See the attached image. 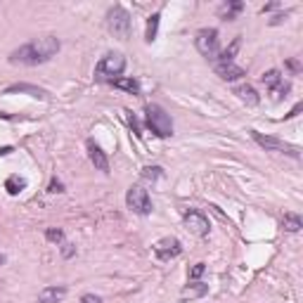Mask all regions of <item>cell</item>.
<instances>
[{
  "label": "cell",
  "instance_id": "obj_1",
  "mask_svg": "<svg viewBox=\"0 0 303 303\" xmlns=\"http://www.w3.org/2000/svg\"><path fill=\"white\" fill-rule=\"evenodd\" d=\"M59 48H62V43H59V38H55V36L36 38L31 43H26L19 50H14L12 55H10V62L26 64V67H38V64L50 62V59L59 52Z\"/></svg>",
  "mask_w": 303,
  "mask_h": 303
},
{
  "label": "cell",
  "instance_id": "obj_2",
  "mask_svg": "<svg viewBox=\"0 0 303 303\" xmlns=\"http://www.w3.org/2000/svg\"><path fill=\"white\" fill-rule=\"evenodd\" d=\"M145 121H147V128L154 133L156 137H171L173 135V121L166 114V109L159 105H147L145 109Z\"/></svg>",
  "mask_w": 303,
  "mask_h": 303
},
{
  "label": "cell",
  "instance_id": "obj_3",
  "mask_svg": "<svg viewBox=\"0 0 303 303\" xmlns=\"http://www.w3.org/2000/svg\"><path fill=\"white\" fill-rule=\"evenodd\" d=\"M124 69H126V57L121 52H109V55H105L99 59L97 69H95V78L109 83L112 78H118L124 74Z\"/></svg>",
  "mask_w": 303,
  "mask_h": 303
},
{
  "label": "cell",
  "instance_id": "obj_4",
  "mask_svg": "<svg viewBox=\"0 0 303 303\" xmlns=\"http://www.w3.org/2000/svg\"><path fill=\"white\" fill-rule=\"evenodd\" d=\"M107 26H109V31L116 38L126 41V38L130 36V14L126 12L121 5L112 7V10L107 12Z\"/></svg>",
  "mask_w": 303,
  "mask_h": 303
},
{
  "label": "cell",
  "instance_id": "obj_5",
  "mask_svg": "<svg viewBox=\"0 0 303 303\" xmlns=\"http://www.w3.org/2000/svg\"><path fill=\"white\" fill-rule=\"evenodd\" d=\"M126 204H128V209L133 211V213H137V216H149L152 213V199H149V192L145 190V187L135 185L130 187L128 194H126Z\"/></svg>",
  "mask_w": 303,
  "mask_h": 303
},
{
  "label": "cell",
  "instance_id": "obj_6",
  "mask_svg": "<svg viewBox=\"0 0 303 303\" xmlns=\"http://www.w3.org/2000/svg\"><path fill=\"white\" fill-rule=\"evenodd\" d=\"M194 43H197L199 52L204 57H211V59H216V55L220 52V36H218L216 29H201L194 38Z\"/></svg>",
  "mask_w": 303,
  "mask_h": 303
},
{
  "label": "cell",
  "instance_id": "obj_7",
  "mask_svg": "<svg viewBox=\"0 0 303 303\" xmlns=\"http://www.w3.org/2000/svg\"><path fill=\"white\" fill-rule=\"evenodd\" d=\"M251 137H254V140H256V143H258L263 149H268V152H285V154L294 156V159H298V156H301V149L294 147V145L282 143V140H277V137L263 135V133H258V130H251Z\"/></svg>",
  "mask_w": 303,
  "mask_h": 303
},
{
  "label": "cell",
  "instance_id": "obj_8",
  "mask_svg": "<svg viewBox=\"0 0 303 303\" xmlns=\"http://www.w3.org/2000/svg\"><path fill=\"white\" fill-rule=\"evenodd\" d=\"M185 228L190 230L192 235H197V237H206L209 235V230H211V223H209V218L201 213V211H187L185 213Z\"/></svg>",
  "mask_w": 303,
  "mask_h": 303
},
{
  "label": "cell",
  "instance_id": "obj_9",
  "mask_svg": "<svg viewBox=\"0 0 303 303\" xmlns=\"http://www.w3.org/2000/svg\"><path fill=\"white\" fill-rule=\"evenodd\" d=\"M180 251H183V244L175 237H164V239H159L154 244V256L159 260H171L175 256H180Z\"/></svg>",
  "mask_w": 303,
  "mask_h": 303
},
{
  "label": "cell",
  "instance_id": "obj_10",
  "mask_svg": "<svg viewBox=\"0 0 303 303\" xmlns=\"http://www.w3.org/2000/svg\"><path fill=\"white\" fill-rule=\"evenodd\" d=\"M88 156H90V161H93V166L97 168V171L109 173V159H107V154L99 149V145H95V140H88Z\"/></svg>",
  "mask_w": 303,
  "mask_h": 303
},
{
  "label": "cell",
  "instance_id": "obj_11",
  "mask_svg": "<svg viewBox=\"0 0 303 303\" xmlns=\"http://www.w3.org/2000/svg\"><path fill=\"white\" fill-rule=\"evenodd\" d=\"M5 93L7 95H12V93H26V95L38 97V99H50L48 90H43V88H38V86H31V83H14V86H7Z\"/></svg>",
  "mask_w": 303,
  "mask_h": 303
},
{
  "label": "cell",
  "instance_id": "obj_12",
  "mask_svg": "<svg viewBox=\"0 0 303 303\" xmlns=\"http://www.w3.org/2000/svg\"><path fill=\"white\" fill-rule=\"evenodd\" d=\"M235 95L244 102V105L249 107H256L260 102L258 93H256V88L254 86H249V83H241V86H235Z\"/></svg>",
  "mask_w": 303,
  "mask_h": 303
},
{
  "label": "cell",
  "instance_id": "obj_13",
  "mask_svg": "<svg viewBox=\"0 0 303 303\" xmlns=\"http://www.w3.org/2000/svg\"><path fill=\"white\" fill-rule=\"evenodd\" d=\"M216 74L223 80H237L247 74V71H244L241 67H237L235 62H228V64H216Z\"/></svg>",
  "mask_w": 303,
  "mask_h": 303
},
{
  "label": "cell",
  "instance_id": "obj_14",
  "mask_svg": "<svg viewBox=\"0 0 303 303\" xmlns=\"http://www.w3.org/2000/svg\"><path fill=\"white\" fill-rule=\"evenodd\" d=\"M239 48H241V36L232 38V43H230L228 48L220 50V52L216 55V64H228V62H232V59H235V55L239 52Z\"/></svg>",
  "mask_w": 303,
  "mask_h": 303
},
{
  "label": "cell",
  "instance_id": "obj_15",
  "mask_svg": "<svg viewBox=\"0 0 303 303\" xmlns=\"http://www.w3.org/2000/svg\"><path fill=\"white\" fill-rule=\"evenodd\" d=\"M109 83H112L114 88H118V90L130 93V95L140 93V83H137V78H133V76H118V78H112Z\"/></svg>",
  "mask_w": 303,
  "mask_h": 303
},
{
  "label": "cell",
  "instance_id": "obj_16",
  "mask_svg": "<svg viewBox=\"0 0 303 303\" xmlns=\"http://www.w3.org/2000/svg\"><path fill=\"white\" fill-rule=\"evenodd\" d=\"M241 10H244V3H241V0H230V3H225V5L218 10V14H220V19H225V22H232V19H237L241 14Z\"/></svg>",
  "mask_w": 303,
  "mask_h": 303
},
{
  "label": "cell",
  "instance_id": "obj_17",
  "mask_svg": "<svg viewBox=\"0 0 303 303\" xmlns=\"http://www.w3.org/2000/svg\"><path fill=\"white\" fill-rule=\"evenodd\" d=\"M67 296V289L64 287H45L41 294H38V301L41 303H59Z\"/></svg>",
  "mask_w": 303,
  "mask_h": 303
},
{
  "label": "cell",
  "instance_id": "obj_18",
  "mask_svg": "<svg viewBox=\"0 0 303 303\" xmlns=\"http://www.w3.org/2000/svg\"><path fill=\"white\" fill-rule=\"evenodd\" d=\"M209 294V285H201V282H194V285L185 287L183 294H180V301H185V298H201Z\"/></svg>",
  "mask_w": 303,
  "mask_h": 303
},
{
  "label": "cell",
  "instance_id": "obj_19",
  "mask_svg": "<svg viewBox=\"0 0 303 303\" xmlns=\"http://www.w3.org/2000/svg\"><path fill=\"white\" fill-rule=\"evenodd\" d=\"M260 80H263V86H266L268 90H275V88H277L279 83L285 80V76L279 74L277 69H270V71H266V74L260 76Z\"/></svg>",
  "mask_w": 303,
  "mask_h": 303
},
{
  "label": "cell",
  "instance_id": "obj_20",
  "mask_svg": "<svg viewBox=\"0 0 303 303\" xmlns=\"http://www.w3.org/2000/svg\"><path fill=\"white\" fill-rule=\"evenodd\" d=\"M282 225H285L287 232H298V230L303 228V218L298 216V213H285V218H282Z\"/></svg>",
  "mask_w": 303,
  "mask_h": 303
},
{
  "label": "cell",
  "instance_id": "obj_21",
  "mask_svg": "<svg viewBox=\"0 0 303 303\" xmlns=\"http://www.w3.org/2000/svg\"><path fill=\"white\" fill-rule=\"evenodd\" d=\"M24 187H26V180L19 178V175H10V178L5 180V190H7V194H12V197H17Z\"/></svg>",
  "mask_w": 303,
  "mask_h": 303
},
{
  "label": "cell",
  "instance_id": "obj_22",
  "mask_svg": "<svg viewBox=\"0 0 303 303\" xmlns=\"http://www.w3.org/2000/svg\"><path fill=\"white\" fill-rule=\"evenodd\" d=\"M159 12H154L152 14V17L147 19V31H145V41H147V43H152V41H154L156 38V31H159Z\"/></svg>",
  "mask_w": 303,
  "mask_h": 303
},
{
  "label": "cell",
  "instance_id": "obj_23",
  "mask_svg": "<svg viewBox=\"0 0 303 303\" xmlns=\"http://www.w3.org/2000/svg\"><path fill=\"white\" fill-rule=\"evenodd\" d=\"M289 90H291V83H289V80H282V83H279L275 90H270V95H272V99H275V102H279V99L287 97V93H289Z\"/></svg>",
  "mask_w": 303,
  "mask_h": 303
},
{
  "label": "cell",
  "instance_id": "obj_24",
  "mask_svg": "<svg viewBox=\"0 0 303 303\" xmlns=\"http://www.w3.org/2000/svg\"><path fill=\"white\" fill-rule=\"evenodd\" d=\"M161 175H164L161 166H145V168H143V178H145V180H152V183H154V180H159Z\"/></svg>",
  "mask_w": 303,
  "mask_h": 303
},
{
  "label": "cell",
  "instance_id": "obj_25",
  "mask_svg": "<svg viewBox=\"0 0 303 303\" xmlns=\"http://www.w3.org/2000/svg\"><path fill=\"white\" fill-rule=\"evenodd\" d=\"M45 237H48V241H52V244H62L64 241V232L59 228H48L45 230Z\"/></svg>",
  "mask_w": 303,
  "mask_h": 303
},
{
  "label": "cell",
  "instance_id": "obj_26",
  "mask_svg": "<svg viewBox=\"0 0 303 303\" xmlns=\"http://www.w3.org/2000/svg\"><path fill=\"white\" fill-rule=\"evenodd\" d=\"M204 270H206L204 263H197V266H194V268L190 270V277H192V279H199L201 275H204Z\"/></svg>",
  "mask_w": 303,
  "mask_h": 303
},
{
  "label": "cell",
  "instance_id": "obj_27",
  "mask_svg": "<svg viewBox=\"0 0 303 303\" xmlns=\"http://www.w3.org/2000/svg\"><path fill=\"white\" fill-rule=\"evenodd\" d=\"M48 192H52V194H55V192H57V194H59V192H64V185H62V183H59V180H57V178H52V180H50V187H48Z\"/></svg>",
  "mask_w": 303,
  "mask_h": 303
},
{
  "label": "cell",
  "instance_id": "obj_28",
  "mask_svg": "<svg viewBox=\"0 0 303 303\" xmlns=\"http://www.w3.org/2000/svg\"><path fill=\"white\" fill-rule=\"evenodd\" d=\"M74 254H76L74 244H69V241H67V244H62V256H64V258H71Z\"/></svg>",
  "mask_w": 303,
  "mask_h": 303
},
{
  "label": "cell",
  "instance_id": "obj_29",
  "mask_svg": "<svg viewBox=\"0 0 303 303\" xmlns=\"http://www.w3.org/2000/svg\"><path fill=\"white\" fill-rule=\"evenodd\" d=\"M80 303H102V298L95 296V294H83V296H80Z\"/></svg>",
  "mask_w": 303,
  "mask_h": 303
},
{
  "label": "cell",
  "instance_id": "obj_30",
  "mask_svg": "<svg viewBox=\"0 0 303 303\" xmlns=\"http://www.w3.org/2000/svg\"><path fill=\"white\" fill-rule=\"evenodd\" d=\"M128 121H130V128L135 130V135H143V133H140V124H137V118L133 116L130 112H128Z\"/></svg>",
  "mask_w": 303,
  "mask_h": 303
},
{
  "label": "cell",
  "instance_id": "obj_31",
  "mask_svg": "<svg viewBox=\"0 0 303 303\" xmlns=\"http://www.w3.org/2000/svg\"><path fill=\"white\" fill-rule=\"evenodd\" d=\"M287 67L291 69V74H298V71H301V64H298V59H287Z\"/></svg>",
  "mask_w": 303,
  "mask_h": 303
},
{
  "label": "cell",
  "instance_id": "obj_32",
  "mask_svg": "<svg viewBox=\"0 0 303 303\" xmlns=\"http://www.w3.org/2000/svg\"><path fill=\"white\" fill-rule=\"evenodd\" d=\"M287 14H289V12H285V14H277V17H272V19H270V24H272V26L282 24V22H285V19H287Z\"/></svg>",
  "mask_w": 303,
  "mask_h": 303
},
{
  "label": "cell",
  "instance_id": "obj_33",
  "mask_svg": "<svg viewBox=\"0 0 303 303\" xmlns=\"http://www.w3.org/2000/svg\"><path fill=\"white\" fill-rule=\"evenodd\" d=\"M301 109H303V105H301V102H298V105L294 107V109H291L289 114H287V118H294V116H298V114H301Z\"/></svg>",
  "mask_w": 303,
  "mask_h": 303
},
{
  "label": "cell",
  "instance_id": "obj_34",
  "mask_svg": "<svg viewBox=\"0 0 303 303\" xmlns=\"http://www.w3.org/2000/svg\"><path fill=\"white\" fill-rule=\"evenodd\" d=\"M275 7H279V3H270V5L263 7V12H270V10H275Z\"/></svg>",
  "mask_w": 303,
  "mask_h": 303
},
{
  "label": "cell",
  "instance_id": "obj_35",
  "mask_svg": "<svg viewBox=\"0 0 303 303\" xmlns=\"http://www.w3.org/2000/svg\"><path fill=\"white\" fill-rule=\"evenodd\" d=\"M12 152V147H0V156H5V154H10Z\"/></svg>",
  "mask_w": 303,
  "mask_h": 303
},
{
  "label": "cell",
  "instance_id": "obj_36",
  "mask_svg": "<svg viewBox=\"0 0 303 303\" xmlns=\"http://www.w3.org/2000/svg\"><path fill=\"white\" fill-rule=\"evenodd\" d=\"M3 263H5V256H3V254H0V266H3Z\"/></svg>",
  "mask_w": 303,
  "mask_h": 303
}]
</instances>
